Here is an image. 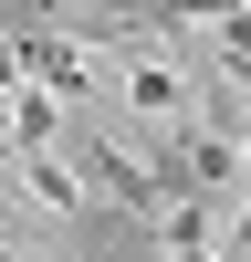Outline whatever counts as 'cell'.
Instances as JSON below:
<instances>
[{
	"instance_id": "1",
	"label": "cell",
	"mask_w": 251,
	"mask_h": 262,
	"mask_svg": "<svg viewBox=\"0 0 251 262\" xmlns=\"http://www.w3.org/2000/svg\"><path fill=\"white\" fill-rule=\"evenodd\" d=\"M146 179L167 189V210H188V200L220 210L230 189L251 179V158H241L230 137H209V126H146Z\"/></svg>"
},
{
	"instance_id": "2",
	"label": "cell",
	"mask_w": 251,
	"mask_h": 262,
	"mask_svg": "<svg viewBox=\"0 0 251 262\" xmlns=\"http://www.w3.org/2000/svg\"><path fill=\"white\" fill-rule=\"evenodd\" d=\"M126 95L146 105V126H178V63H157V53H136V74H126Z\"/></svg>"
},
{
	"instance_id": "3",
	"label": "cell",
	"mask_w": 251,
	"mask_h": 262,
	"mask_svg": "<svg viewBox=\"0 0 251 262\" xmlns=\"http://www.w3.org/2000/svg\"><path fill=\"white\" fill-rule=\"evenodd\" d=\"M73 11H84V0H0V42H21V32H73Z\"/></svg>"
},
{
	"instance_id": "4",
	"label": "cell",
	"mask_w": 251,
	"mask_h": 262,
	"mask_svg": "<svg viewBox=\"0 0 251 262\" xmlns=\"http://www.w3.org/2000/svg\"><path fill=\"white\" fill-rule=\"evenodd\" d=\"M0 179H21V137H0Z\"/></svg>"
},
{
	"instance_id": "5",
	"label": "cell",
	"mask_w": 251,
	"mask_h": 262,
	"mask_svg": "<svg viewBox=\"0 0 251 262\" xmlns=\"http://www.w3.org/2000/svg\"><path fill=\"white\" fill-rule=\"evenodd\" d=\"M230 252H251V200H241V231H230Z\"/></svg>"
},
{
	"instance_id": "6",
	"label": "cell",
	"mask_w": 251,
	"mask_h": 262,
	"mask_svg": "<svg viewBox=\"0 0 251 262\" xmlns=\"http://www.w3.org/2000/svg\"><path fill=\"white\" fill-rule=\"evenodd\" d=\"M0 262H11V242H0Z\"/></svg>"
}]
</instances>
